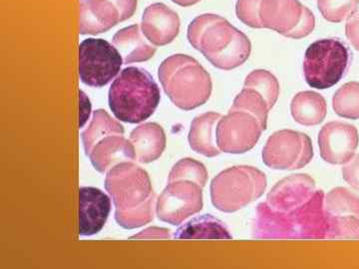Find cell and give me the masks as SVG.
Instances as JSON below:
<instances>
[{
    "instance_id": "obj_1",
    "label": "cell",
    "mask_w": 359,
    "mask_h": 269,
    "mask_svg": "<svg viewBox=\"0 0 359 269\" xmlns=\"http://www.w3.org/2000/svg\"><path fill=\"white\" fill-rule=\"evenodd\" d=\"M105 188L112 197L115 219L127 230L140 228L153 221L156 195L148 174L131 162H123L109 170Z\"/></svg>"
},
{
    "instance_id": "obj_2",
    "label": "cell",
    "mask_w": 359,
    "mask_h": 269,
    "mask_svg": "<svg viewBox=\"0 0 359 269\" xmlns=\"http://www.w3.org/2000/svg\"><path fill=\"white\" fill-rule=\"evenodd\" d=\"M188 40L196 50L222 70L240 67L252 52L249 37L217 14L196 18L189 25Z\"/></svg>"
},
{
    "instance_id": "obj_3",
    "label": "cell",
    "mask_w": 359,
    "mask_h": 269,
    "mask_svg": "<svg viewBox=\"0 0 359 269\" xmlns=\"http://www.w3.org/2000/svg\"><path fill=\"white\" fill-rule=\"evenodd\" d=\"M325 193L318 190L306 204L287 212H276L264 202L257 207L255 237L259 238H327L328 224Z\"/></svg>"
},
{
    "instance_id": "obj_4",
    "label": "cell",
    "mask_w": 359,
    "mask_h": 269,
    "mask_svg": "<svg viewBox=\"0 0 359 269\" xmlns=\"http://www.w3.org/2000/svg\"><path fill=\"white\" fill-rule=\"evenodd\" d=\"M159 79L165 93L175 106L191 111L204 105L211 97V76L196 59L175 54L163 61Z\"/></svg>"
},
{
    "instance_id": "obj_5",
    "label": "cell",
    "mask_w": 359,
    "mask_h": 269,
    "mask_svg": "<svg viewBox=\"0 0 359 269\" xmlns=\"http://www.w3.org/2000/svg\"><path fill=\"white\" fill-rule=\"evenodd\" d=\"M159 86L147 71L128 67L111 85L109 106L122 122L140 123L154 114L160 104Z\"/></svg>"
},
{
    "instance_id": "obj_6",
    "label": "cell",
    "mask_w": 359,
    "mask_h": 269,
    "mask_svg": "<svg viewBox=\"0 0 359 269\" xmlns=\"http://www.w3.org/2000/svg\"><path fill=\"white\" fill-rule=\"evenodd\" d=\"M266 185V174L257 167H229L212 181V205L221 212H237L259 199L264 195Z\"/></svg>"
},
{
    "instance_id": "obj_7",
    "label": "cell",
    "mask_w": 359,
    "mask_h": 269,
    "mask_svg": "<svg viewBox=\"0 0 359 269\" xmlns=\"http://www.w3.org/2000/svg\"><path fill=\"white\" fill-rule=\"evenodd\" d=\"M351 52L339 39H320L309 45L304 60L306 83L318 90L332 88L348 70Z\"/></svg>"
},
{
    "instance_id": "obj_8",
    "label": "cell",
    "mask_w": 359,
    "mask_h": 269,
    "mask_svg": "<svg viewBox=\"0 0 359 269\" xmlns=\"http://www.w3.org/2000/svg\"><path fill=\"white\" fill-rule=\"evenodd\" d=\"M123 62L120 52L106 40L88 39L80 44L79 75L87 86H105L117 76Z\"/></svg>"
},
{
    "instance_id": "obj_9",
    "label": "cell",
    "mask_w": 359,
    "mask_h": 269,
    "mask_svg": "<svg viewBox=\"0 0 359 269\" xmlns=\"http://www.w3.org/2000/svg\"><path fill=\"white\" fill-rule=\"evenodd\" d=\"M262 157L264 164L269 169L299 170L313 159V142L308 134L302 132L282 130L269 137Z\"/></svg>"
},
{
    "instance_id": "obj_10",
    "label": "cell",
    "mask_w": 359,
    "mask_h": 269,
    "mask_svg": "<svg viewBox=\"0 0 359 269\" xmlns=\"http://www.w3.org/2000/svg\"><path fill=\"white\" fill-rule=\"evenodd\" d=\"M203 188L188 179L170 181L158 199L156 212L161 221L180 226L203 209Z\"/></svg>"
},
{
    "instance_id": "obj_11",
    "label": "cell",
    "mask_w": 359,
    "mask_h": 269,
    "mask_svg": "<svg viewBox=\"0 0 359 269\" xmlns=\"http://www.w3.org/2000/svg\"><path fill=\"white\" fill-rule=\"evenodd\" d=\"M264 129L256 117L240 110H230L217 127V143L222 152L245 154L257 145Z\"/></svg>"
},
{
    "instance_id": "obj_12",
    "label": "cell",
    "mask_w": 359,
    "mask_h": 269,
    "mask_svg": "<svg viewBox=\"0 0 359 269\" xmlns=\"http://www.w3.org/2000/svg\"><path fill=\"white\" fill-rule=\"evenodd\" d=\"M358 144V129L347 123H327L318 134L321 158L332 165H346L355 156Z\"/></svg>"
},
{
    "instance_id": "obj_13",
    "label": "cell",
    "mask_w": 359,
    "mask_h": 269,
    "mask_svg": "<svg viewBox=\"0 0 359 269\" xmlns=\"http://www.w3.org/2000/svg\"><path fill=\"white\" fill-rule=\"evenodd\" d=\"M316 191V181L309 174H292L271 188L264 205L276 212L292 211L313 199Z\"/></svg>"
},
{
    "instance_id": "obj_14",
    "label": "cell",
    "mask_w": 359,
    "mask_h": 269,
    "mask_svg": "<svg viewBox=\"0 0 359 269\" xmlns=\"http://www.w3.org/2000/svg\"><path fill=\"white\" fill-rule=\"evenodd\" d=\"M180 26L178 13L164 4H151L142 18V32L156 46L171 43L178 36Z\"/></svg>"
},
{
    "instance_id": "obj_15",
    "label": "cell",
    "mask_w": 359,
    "mask_h": 269,
    "mask_svg": "<svg viewBox=\"0 0 359 269\" xmlns=\"http://www.w3.org/2000/svg\"><path fill=\"white\" fill-rule=\"evenodd\" d=\"M111 209L109 197L99 188L83 186L79 190V235H96L102 230Z\"/></svg>"
},
{
    "instance_id": "obj_16",
    "label": "cell",
    "mask_w": 359,
    "mask_h": 269,
    "mask_svg": "<svg viewBox=\"0 0 359 269\" xmlns=\"http://www.w3.org/2000/svg\"><path fill=\"white\" fill-rule=\"evenodd\" d=\"M125 21L114 0H81L80 34H100Z\"/></svg>"
},
{
    "instance_id": "obj_17",
    "label": "cell",
    "mask_w": 359,
    "mask_h": 269,
    "mask_svg": "<svg viewBox=\"0 0 359 269\" xmlns=\"http://www.w3.org/2000/svg\"><path fill=\"white\" fill-rule=\"evenodd\" d=\"M304 7L299 0H262L259 20L263 28L287 36L301 22Z\"/></svg>"
},
{
    "instance_id": "obj_18",
    "label": "cell",
    "mask_w": 359,
    "mask_h": 269,
    "mask_svg": "<svg viewBox=\"0 0 359 269\" xmlns=\"http://www.w3.org/2000/svg\"><path fill=\"white\" fill-rule=\"evenodd\" d=\"M95 170L105 173L116 165L136 160L133 144L124 134H111L97 142L87 154Z\"/></svg>"
},
{
    "instance_id": "obj_19",
    "label": "cell",
    "mask_w": 359,
    "mask_h": 269,
    "mask_svg": "<svg viewBox=\"0 0 359 269\" xmlns=\"http://www.w3.org/2000/svg\"><path fill=\"white\" fill-rule=\"evenodd\" d=\"M221 118L219 113L208 112L193 120L189 132V143L193 151L208 158L221 154L217 143V127Z\"/></svg>"
},
{
    "instance_id": "obj_20",
    "label": "cell",
    "mask_w": 359,
    "mask_h": 269,
    "mask_svg": "<svg viewBox=\"0 0 359 269\" xmlns=\"http://www.w3.org/2000/svg\"><path fill=\"white\" fill-rule=\"evenodd\" d=\"M136 158L141 163L159 159L166 148V134L160 125L146 123L134 129L130 134Z\"/></svg>"
},
{
    "instance_id": "obj_21",
    "label": "cell",
    "mask_w": 359,
    "mask_h": 269,
    "mask_svg": "<svg viewBox=\"0 0 359 269\" xmlns=\"http://www.w3.org/2000/svg\"><path fill=\"white\" fill-rule=\"evenodd\" d=\"M138 25L122 28L113 37V45L121 54L125 64L144 62L155 55V46L149 44L142 36Z\"/></svg>"
},
{
    "instance_id": "obj_22",
    "label": "cell",
    "mask_w": 359,
    "mask_h": 269,
    "mask_svg": "<svg viewBox=\"0 0 359 269\" xmlns=\"http://www.w3.org/2000/svg\"><path fill=\"white\" fill-rule=\"evenodd\" d=\"M290 112L294 121L302 126H316L327 117V101L316 92H299L292 98Z\"/></svg>"
},
{
    "instance_id": "obj_23",
    "label": "cell",
    "mask_w": 359,
    "mask_h": 269,
    "mask_svg": "<svg viewBox=\"0 0 359 269\" xmlns=\"http://www.w3.org/2000/svg\"><path fill=\"white\" fill-rule=\"evenodd\" d=\"M176 238H231L222 221L211 214H204L189 221L175 233Z\"/></svg>"
},
{
    "instance_id": "obj_24",
    "label": "cell",
    "mask_w": 359,
    "mask_h": 269,
    "mask_svg": "<svg viewBox=\"0 0 359 269\" xmlns=\"http://www.w3.org/2000/svg\"><path fill=\"white\" fill-rule=\"evenodd\" d=\"M327 218H359V197L346 188H332L325 197Z\"/></svg>"
},
{
    "instance_id": "obj_25",
    "label": "cell",
    "mask_w": 359,
    "mask_h": 269,
    "mask_svg": "<svg viewBox=\"0 0 359 269\" xmlns=\"http://www.w3.org/2000/svg\"><path fill=\"white\" fill-rule=\"evenodd\" d=\"M124 127L116 121L105 110L98 109L94 112L88 128L82 133V142L86 155L97 142L111 134H124Z\"/></svg>"
},
{
    "instance_id": "obj_26",
    "label": "cell",
    "mask_w": 359,
    "mask_h": 269,
    "mask_svg": "<svg viewBox=\"0 0 359 269\" xmlns=\"http://www.w3.org/2000/svg\"><path fill=\"white\" fill-rule=\"evenodd\" d=\"M231 110L245 111L254 116L261 124L262 128L266 130L269 109L268 103L256 90L244 88L236 97Z\"/></svg>"
},
{
    "instance_id": "obj_27",
    "label": "cell",
    "mask_w": 359,
    "mask_h": 269,
    "mask_svg": "<svg viewBox=\"0 0 359 269\" xmlns=\"http://www.w3.org/2000/svg\"><path fill=\"white\" fill-rule=\"evenodd\" d=\"M332 108L339 117L359 119V82L342 85L332 98Z\"/></svg>"
},
{
    "instance_id": "obj_28",
    "label": "cell",
    "mask_w": 359,
    "mask_h": 269,
    "mask_svg": "<svg viewBox=\"0 0 359 269\" xmlns=\"http://www.w3.org/2000/svg\"><path fill=\"white\" fill-rule=\"evenodd\" d=\"M244 88L256 90L268 103L269 109L278 102L280 96V83L275 75L269 71L259 69L252 71L245 80Z\"/></svg>"
},
{
    "instance_id": "obj_29",
    "label": "cell",
    "mask_w": 359,
    "mask_h": 269,
    "mask_svg": "<svg viewBox=\"0 0 359 269\" xmlns=\"http://www.w3.org/2000/svg\"><path fill=\"white\" fill-rule=\"evenodd\" d=\"M208 178L209 176H208L207 169L202 163L187 158V159L180 160L175 165L172 171L170 172L168 183L180 181V179H188V181H195L198 185L204 188Z\"/></svg>"
},
{
    "instance_id": "obj_30",
    "label": "cell",
    "mask_w": 359,
    "mask_h": 269,
    "mask_svg": "<svg viewBox=\"0 0 359 269\" xmlns=\"http://www.w3.org/2000/svg\"><path fill=\"white\" fill-rule=\"evenodd\" d=\"M359 0H318L321 15L328 22L339 23L358 11Z\"/></svg>"
},
{
    "instance_id": "obj_31",
    "label": "cell",
    "mask_w": 359,
    "mask_h": 269,
    "mask_svg": "<svg viewBox=\"0 0 359 269\" xmlns=\"http://www.w3.org/2000/svg\"><path fill=\"white\" fill-rule=\"evenodd\" d=\"M327 238H359V218H327Z\"/></svg>"
},
{
    "instance_id": "obj_32",
    "label": "cell",
    "mask_w": 359,
    "mask_h": 269,
    "mask_svg": "<svg viewBox=\"0 0 359 269\" xmlns=\"http://www.w3.org/2000/svg\"><path fill=\"white\" fill-rule=\"evenodd\" d=\"M262 0H238L236 13L238 20L252 28H263L259 20V6Z\"/></svg>"
},
{
    "instance_id": "obj_33",
    "label": "cell",
    "mask_w": 359,
    "mask_h": 269,
    "mask_svg": "<svg viewBox=\"0 0 359 269\" xmlns=\"http://www.w3.org/2000/svg\"><path fill=\"white\" fill-rule=\"evenodd\" d=\"M314 27H316V18L308 7L304 6L301 22L285 37L292 39H304L313 32Z\"/></svg>"
},
{
    "instance_id": "obj_34",
    "label": "cell",
    "mask_w": 359,
    "mask_h": 269,
    "mask_svg": "<svg viewBox=\"0 0 359 269\" xmlns=\"http://www.w3.org/2000/svg\"><path fill=\"white\" fill-rule=\"evenodd\" d=\"M344 181L359 192V154L344 165L341 170Z\"/></svg>"
},
{
    "instance_id": "obj_35",
    "label": "cell",
    "mask_w": 359,
    "mask_h": 269,
    "mask_svg": "<svg viewBox=\"0 0 359 269\" xmlns=\"http://www.w3.org/2000/svg\"><path fill=\"white\" fill-rule=\"evenodd\" d=\"M346 33L351 45L359 51V11L353 14L347 20Z\"/></svg>"
},
{
    "instance_id": "obj_36",
    "label": "cell",
    "mask_w": 359,
    "mask_h": 269,
    "mask_svg": "<svg viewBox=\"0 0 359 269\" xmlns=\"http://www.w3.org/2000/svg\"><path fill=\"white\" fill-rule=\"evenodd\" d=\"M169 238L171 237L170 230L166 228H151L142 231L139 235H134L131 238Z\"/></svg>"
},
{
    "instance_id": "obj_37",
    "label": "cell",
    "mask_w": 359,
    "mask_h": 269,
    "mask_svg": "<svg viewBox=\"0 0 359 269\" xmlns=\"http://www.w3.org/2000/svg\"><path fill=\"white\" fill-rule=\"evenodd\" d=\"M90 111H91V105H90L89 99L85 95L83 91H80V128L84 126L88 119Z\"/></svg>"
},
{
    "instance_id": "obj_38",
    "label": "cell",
    "mask_w": 359,
    "mask_h": 269,
    "mask_svg": "<svg viewBox=\"0 0 359 269\" xmlns=\"http://www.w3.org/2000/svg\"><path fill=\"white\" fill-rule=\"evenodd\" d=\"M174 4H178L180 6L183 7H189L195 6L198 2H200L201 0H172Z\"/></svg>"
}]
</instances>
